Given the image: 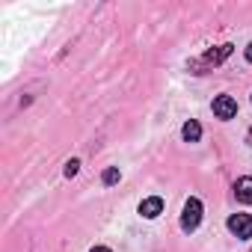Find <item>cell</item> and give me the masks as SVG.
<instances>
[{
	"label": "cell",
	"instance_id": "obj_7",
	"mask_svg": "<svg viewBox=\"0 0 252 252\" xmlns=\"http://www.w3.org/2000/svg\"><path fill=\"white\" fill-rule=\"evenodd\" d=\"M181 137H184L187 143H199V140H202V125H199L196 119H190L184 128H181Z\"/></svg>",
	"mask_w": 252,
	"mask_h": 252
},
{
	"label": "cell",
	"instance_id": "obj_12",
	"mask_svg": "<svg viewBox=\"0 0 252 252\" xmlns=\"http://www.w3.org/2000/svg\"><path fill=\"white\" fill-rule=\"evenodd\" d=\"M249 252H252V249H249Z\"/></svg>",
	"mask_w": 252,
	"mask_h": 252
},
{
	"label": "cell",
	"instance_id": "obj_6",
	"mask_svg": "<svg viewBox=\"0 0 252 252\" xmlns=\"http://www.w3.org/2000/svg\"><path fill=\"white\" fill-rule=\"evenodd\" d=\"M234 196H237V202L252 205V178H249V175H246V178H237V184H234Z\"/></svg>",
	"mask_w": 252,
	"mask_h": 252
},
{
	"label": "cell",
	"instance_id": "obj_1",
	"mask_svg": "<svg viewBox=\"0 0 252 252\" xmlns=\"http://www.w3.org/2000/svg\"><path fill=\"white\" fill-rule=\"evenodd\" d=\"M199 222H202V202L199 199H187L184 214H181V228L184 231H196Z\"/></svg>",
	"mask_w": 252,
	"mask_h": 252
},
{
	"label": "cell",
	"instance_id": "obj_10",
	"mask_svg": "<svg viewBox=\"0 0 252 252\" xmlns=\"http://www.w3.org/2000/svg\"><path fill=\"white\" fill-rule=\"evenodd\" d=\"M246 63H252V42H249V48H246Z\"/></svg>",
	"mask_w": 252,
	"mask_h": 252
},
{
	"label": "cell",
	"instance_id": "obj_4",
	"mask_svg": "<svg viewBox=\"0 0 252 252\" xmlns=\"http://www.w3.org/2000/svg\"><path fill=\"white\" fill-rule=\"evenodd\" d=\"M214 116L217 119H234L237 116V101L231 95H217L214 98Z\"/></svg>",
	"mask_w": 252,
	"mask_h": 252
},
{
	"label": "cell",
	"instance_id": "obj_9",
	"mask_svg": "<svg viewBox=\"0 0 252 252\" xmlns=\"http://www.w3.org/2000/svg\"><path fill=\"white\" fill-rule=\"evenodd\" d=\"M77 169H80V160H77V158H71V160L65 163V178H74V175H77Z\"/></svg>",
	"mask_w": 252,
	"mask_h": 252
},
{
	"label": "cell",
	"instance_id": "obj_3",
	"mask_svg": "<svg viewBox=\"0 0 252 252\" xmlns=\"http://www.w3.org/2000/svg\"><path fill=\"white\" fill-rule=\"evenodd\" d=\"M228 231H231L237 240L252 237V214H231V217H228Z\"/></svg>",
	"mask_w": 252,
	"mask_h": 252
},
{
	"label": "cell",
	"instance_id": "obj_5",
	"mask_svg": "<svg viewBox=\"0 0 252 252\" xmlns=\"http://www.w3.org/2000/svg\"><path fill=\"white\" fill-rule=\"evenodd\" d=\"M160 211H163V199L160 196H152V199H143L140 202V217H146V220L160 217Z\"/></svg>",
	"mask_w": 252,
	"mask_h": 252
},
{
	"label": "cell",
	"instance_id": "obj_2",
	"mask_svg": "<svg viewBox=\"0 0 252 252\" xmlns=\"http://www.w3.org/2000/svg\"><path fill=\"white\" fill-rule=\"evenodd\" d=\"M228 54H231V45H220L217 51H208L202 60L190 63V68H193V74H202V68H205V65H220V63H222Z\"/></svg>",
	"mask_w": 252,
	"mask_h": 252
},
{
	"label": "cell",
	"instance_id": "obj_8",
	"mask_svg": "<svg viewBox=\"0 0 252 252\" xmlns=\"http://www.w3.org/2000/svg\"><path fill=\"white\" fill-rule=\"evenodd\" d=\"M119 178H122V175H119V169H116V166H110V169H104V175H101V181H104L107 187H110V184H116Z\"/></svg>",
	"mask_w": 252,
	"mask_h": 252
},
{
	"label": "cell",
	"instance_id": "obj_11",
	"mask_svg": "<svg viewBox=\"0 0 252 252\" xmlns=\"http://www.w3.org/2000/svg\"><path fill=\"white\" fill-rule=\"evenodd\" d=\"M89 252H110L107 246H95V249H89Z\"/></svg>",
	"mask_w": 252,
	"mask_h": 252
}]
</instances>
